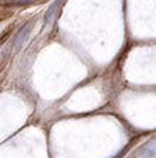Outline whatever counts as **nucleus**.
Wrapping results in <instances>:
<instances>
[{"instance_id": "1", "label": "nucleus", "mask_w": 156, "mask_h": 158, "mask_svg": "<svg viewBox=\"0 0 156 158\" xmlns=\"http://www.w3.org/2000/svg\"><path fill=\"white\" fill-rule=\"evenodd\" d=\"M30 28H31V25L22 27V28L20 30V32L17 34V36H15V48H17V49H20L21 45L25 42V39H27L28 34H30Z\"/></svg>"}, {"instance_id": "3", "label": "nucleus", "mask_w": 156, "mask_h": 158, "mask_svg": "<svg viewBox=\"0 0 156 158\" xmlns=\"http://www.w3.org/2000/svg\"><path fill=\"white\" fill-rule=\"evenodd\" d=\"M15 2H17V3H28V2H31V0H15Z\"/></svg>"}, {"instance_id": "2", "label": "nucleus", "mask_w": 156, "mask_h": 158, "mask_svg": "<svg viewBox=\"0 0 156 158\" xmlns=\"http://www.w3.org/2000/svg\"><path fill=\"white\" fill-rule=\"evenodd\" d=\"M142 155L145 158H156V141L146 144V146L142 148Z\"/></svg>"}]
</instances>
